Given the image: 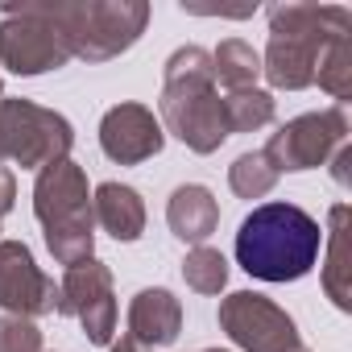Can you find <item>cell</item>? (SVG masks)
Returning a JSON list of instances; mask_svg holds the SVG:
<instances>
[{
    "mask_svg": "<svg viewBox=\"0 0 352 352\" xmlns=\"http://www.w3.org/2000/svg\"><path fill=\"white\" fill-rule=\"evenodd\" d=\"M278 112V100L274 91H261V87H249V91H228L224 96V120H228V133H257L274 120Z\"/></svg>",
    "mask_w": 352,
    "mask_h": 352,
    "instance_id": "cell-20",
    "label": "cell"
},
{
    "mask_svg": "<svg viewBox=\"0 0 352 352\" xmlns=\"http://www.w3.org/2000/svg\"><path fill=\"white\" fill-rule=\"evenodd\" d=\"M270 42L261 54V75L274 91H302L315 83V63L327 42L352 34V13L344 5H307L286 0L270 5Z\"/></svg>",
    "mask_w": 352,
    "mask_h": 352,
    "instance_id": "cell-3",
    "label": "cell"
},
{
    "mask_svg": "<svg viewBox=\"0 0 352 352\" xmlns=\"http://www.w3.org/2000/svg\"><path fill=\"white\" fill-rule=\"evenodd\" d=\"M162 145H166V129L153 116V108H145V104H133V100L116 104L100 120V149L116 166H141V162L157 157Z\"/></svg>",
    "mask_w": 352,
    "mask_h": 352,
    "instance_id": "cell-12",
    "label": "cell"
},
{
    "mask_svg": "<svg viewBox=\"0 0 352 352\" xmlns=\"http://www.w3.org/2000/svg\"><path fill=\"white\" fill-rule=\"evenodd\" d=\"M290 352H307V348H302V344H298V348H290Z\"/></svg>",
    "mask_w": 352,
    "mask_h": 352,
    "instance_id": "cell-27",
    "label": "cell"
},
{
    "mask_svg": "<svg viewBox=\"0 0 352 352\" xmlns=\"http://www.w3.org/2000/svg\"><path fill=\"white\" fill-rule=\"evenodd\" d=\"M54 315L63 319H79L87 344H112L116 336V294H112V270L100 257L75 261L67 265L63 282H58V302Z\"/></svg>",
    "mask_w": 352,
    "mask_h": 352,
    "instance_id": "cell-10",
    "label": "cell"
},
{
    "mask_svg": "<svg viewBox=\"0 0 352 352\" xmlns=\"http://www.w3.org/2000/svg\"><path fill=\"white\" fill-rule=\"evenodd\" d=\"M327 261H323V290L340 311H352V286H348V204H336L327 216Z\"/></svg>",
    "mask_w": 352,
    "mask_h": 352,
    "instance_id": "cell-16",
    "label": "cell"
},
{
    "mask_svg": "<svg viewBox=\"0 0 352 352\" xmlns=\"http://www.w3.org/2000/svg\"><path fill=\"white\" fill-rule=\"evenodd\" d=\"M58 302V282L34 261L25 241H0V307L5 315L38 319L54 315Z\"/></svg>",
    "mask_w": 352,
    "mask_h": 352,
    "instance_id": "cell-11",
    "label": "cell"
},
{
    "mask_svg": "<svg viewBox=\"0 0 352 352\" xmlns=\"http://www.w3.org/2000/svg\"><path fill=\"white\" fill-rule=\"evenodd\" d=\"M278 179H282V174L274 170V162L265 157V149H249V153H241L228 166V187L241 199H265L278 187Z\"/></svg>",
    "mask_w": 352,
    "mask_h": 352,
    "instance_id": "cell-19",
    "label": "cell"
},
{
    "mask_svg": "<svg viewBox=\"0 0 352 352\" xmlns=\"http://www.w3.org/2000/svg\"><path fill=\"white\" fill-rule=\"evenodd\" d=\"M108 352H153V348H145V344H137V340H116V344H108Z\"/></svg>",
    "mask_w": 352,
    "mask_h": 352,
    "instance_id": "cell-25",
    "label": "cell"
},
{
    "mask_svg": "<svg viewBox=\"0 0 352 352\" xmlns=\"http://www.w3.org/2000/svg\"><path fill=\"white\" fill-rule=\"evenodd\" d=\"M71 145L75 124L63 112L34 100H0V166L13 162L21 170H46L71 157Z\"/></svg>",
    "mask_w": 352,
    "mask_h": 352,
    "instance_id": "cell-6",
    "label": "cell"
},
{
    "mask_svg": "<svg viewBox=\"0 0 352 352\" xmlns=\"http://www.w3.org/2000/svg\"><path fill=\"white\" fill-rule=\"evenodd\" d=\"M166 224L183 245H208V236L220 228V204L204 183H183L174 187L170 204H166Z\"/></svg>",
    "mask_w": 352,
    "mask_h": 352,
    "instance_id": "cell-14",
    "label": "cell"
},
{
    "mask_svg": "<svg viewBox=\"0 0 352 352\" xmlns=\"http://www.w3.org/2000/svg\"><path fill=\"white\" fill-rule=\"evenodd\" d=\"M183 336V302L166 286H145L129 302V340L145 348H166Z\"/></svg>",
    "mask_w": 352,
    "mask_h": 352,
    "instance_id": "cell-13",
    "label": "cell"
},
{
    "mask_svg": "<svg viewBox=\"0 0 352 352\" xmlns=\"http://www.w3.org/2000/svg\"><path fill=\"white\" fill-rule=\"evenodd\" d=\"M183 282L195 294H220L228 286V257L212 245H195L183 257Z\"/></svg>",
    "mask_w": 352,
    "mask_h": 352,
    "instance_id": "cell-21",
    "label": "cell"
},
{
    "mask_svg": "<svg viewBox=\"0 0 352 352\" xmlns=\"http://www.w3.org/2000/svg\"><path fill=\"white\" fill-rule=\"evenodd\" d=\"M212 75H216V87H228V91H249L257 87L261 79V54L241 42V38H228L212 50Z\"/></svg>",
    "mask_w": 352,
    "mask_h": 352,
    "instance_id": "cell-17",
    "label": "cell"
},
{
    "mask_svg": "<svg viewBox=\"0 0 352 352\" xmlns=\"http://www.w3.org/2000/svg\"><path fill=\"white\" fill-rule=\"evenodd\" d=\"M71 63L63 34L30 5V0H5L0 5V67L21 79L50 75Z\"/></svg>",
    "mask_w": 352,
    "mask_h": 352,
    "instance_id": "cell-7",
    "label": "cell"
},
{
    "mask_svg": "<svg viewBox=\"0 0 352 352\" xmlns=\"http://www.w3.org/2000/svg\"><path fill=\"white\" fill-rule=\"evenodd\" d=\"M91 216L120 245H133L145 232V199L124 183H100L91 191Z\"/></svg>",
    "mask_w": 352,
    "mask_h": 352,
    "instance_id": "cell-15",
    "label": "cell"
},
{
    "mask_svg": "<svg viewBox=\"0 0 352 352\" xmlns=\"http://www.w3.org/2000/svg\"><path fill=\"white\" fill-rule=\"evenodd\" d=\"M17 204V174L9 166H0V220H5Z\"/></svg>",
    "mask_w": 352,
    "mask_h": 352,
    "instance_id": "cell-23",
    "label": "cell"
},
{
    "mask_svg": "<svg viewBox=\"0 0 352 352\" xmlns=\"http://www.w3.org/2000/svg\"><path fill=\"white\" fill-rule=\"evenodd\" d=\"M340 145H348V112L336 104L278 124V133H270L265 141V157L274 162L278 174H298V170L327 166Z\"/></svg>",
    "mask_w": 352,
    "mask_h": 352,
    "instance_id": "cell-8",
    "label": "cell"
},
{
    "mask_svg": "<svg viewBox=\"0 0 352 352\" xmlns=\"http://www.w3.org/2000/svg\"><path fill=\"white\" fill-rule=\"evenodd\" d=\"M204 352H224V348H204Z\"/></svg>",
    "mask_w": 352,
    "mask_h": 352,
    "instance_id": "cell-28",
    "label": "cell"
},
{
    "mask_svg": "<svg viewBox=\"0 0 352 352\" xmlns=\"http://www.w3.org/2000/svg\"><path fill=\"white\" fill-rule=\"evenodd\" d=\"M216 319H220V331L241 352H290V348H298L294 315H286V307H278L274 298H265L257 290H232L228 298H220Z\"/></svg>",
    "mask_w": 352,
    "mask_h": 352,
    "instance_id": "cell-9",
    "label": "cell"
},
{
    "mask_svg": "<svg viewBox=\"0 0 352 352\" xmlns=\"http://www.w3.org/2000/svg\"><path fill=\"white\" fill-rule=\"evenodd\" d=\"M323 249L319 220L298 204H261L236 228V261L257 282H298L315 270Z\"/></svg>",
    "mask_w": 352,
    "mask_h": 352,
    "instance_id": "cell-1",
    "label": "cell"
},
{
    "mask_svg": "<svg viewBox=\"0 0 352 352\" xmlns=\"http://www.w3.org/2000/svg\"><path fill=\"white\" fill-rule=\"evenodd\" d=\"M348 166H352V145H340V149L331 153V179H336L340 187H352V174H348Z\"/></svg>",
    "mask_w": 352,
    "mask_h": 352,
    "instance_id": "cell-24",
    "label": "cell"
},
{
    "mask_svg": "<svg viewBox=\"0 0 352 352\" xmlns=\"http://www.w3.org/2000/svg\"><path fill=\"white\" fill-rule=\"evenodd\" d=\"M30 5L63 34L71 58L91 67L133 50L149 25L145 0H30Z\"/></svg>",
    "mask_w": 352,
    "mask_h": 352,
    "instance_id": "cell-4",
    "label": "cell"
},
{
    "mask_svg": "<svg viewBox=\"0 0 352 352\" xmlns=\"http://www.w3.org/2000/svg\"><path fill=\"white\" fill-rule=\"evenodd\" d=\"M0 352H46L42 327L21 315H0Z\"/></svg>",
    "mask_w": 352,
    "mask_h": 352,
    "instance_id": "cell-22",
    "label": "cell"
},
{
    "mask_svg": "<svg viewBox=\"0 0 352 352\" xmlns=\"http://www.w3.org/2000/svg\"><path fill=\"white\" fill-rule=\"evenodd\" d=\"M34 216L46 232V249L58 265L96 257V216L87 170L75 157H63L34 179Z\"/></svg>",
    "mask_w": 352,
    "mask_h": 352,
    "instance_id": "cell-5",
    "label": "cell"
},
{
    "mask_svg": "<svg viewBox=\"0 0 352 352\" xmlns=\"http://www.w3.org/2000/svg\"><path fill=\"white\" fill-rule=\"evenodd\" d=\"M157 120L191 153H216L232 137L228 120H224V96H220L216 75H212V50L179 46L166 58Z\"/></svg>",
    "mask_w": 352,
    "mask_h": 352,
    "instance_id": "cell-2",
    "label": "cell"
},
{
    "mask_svg": "<svg viewBox=\"0 0 352 352\" xmlns=\"http://www.w3.org/2000/svg\"><path fill=\"white\" fill-rule=\"evenodd\" d=\"M0 100H5V79H0Z\"/></svg>",
    "mask_w": 352,
    "mask_h": 352,
    "instance_id": "cell-26",
    "label": "cell"
},
{
    "mask_svg": "<svg viewBox=\"0 0 352 352\" xmlns=\"http://www.w3.org/2000/svg\"><path fill=\"white\" fill-rule=\"evenodd\" d=\"M315 83L344 108L352 100V34L336 38L323 46L319 63H315Z\"/></svg>",
    "mask_w": 352,
    "mask_h": 352,
    "instance_id": "cell-18",
    "label": "cell"
}]
</instances>
